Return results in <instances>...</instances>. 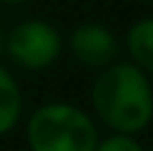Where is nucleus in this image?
Returning <instances> with one entry per match:
<instances>
[{
  "instance_id": "f257e3e1",
  "label": "nucleus",
  "mask_w": 153,
  "mask_h": 151,
  "mask_svg": "<svg viewBox=\"0 0 153 151\" xmlns=\"http://www.w3.org/2000/svg\"><path fill=\"white\" fill-rule=\"evenodd\" d=\"M91 116L111 134L138 136L153 123V81L128 61L95 73L91 86Z\"/></svg>"
},
{
  "instance_id": "f03ea898",
  "label": "nucleus",
  "mask_w": 153,
  "mask_h": 151,
  "mask_svg": "<svg viewBox=\"0 0 153 151\" xmlns=\"http://www.w3.org/2000/svg\"><path fill=\"white\" fill-rule=\"evenodd\" d=\"M28 151H95L100 131L91 111L71 101H45L25 118Z\"/></svg>"
},
{
  "instance_id": "7ed1b4c3",
  "label": "nucleus",
  "mask_w": 153,
  "mask_h": 151,
  "mask_svg": "<svg viewBox=\"0 0 153 151\" xmlns=\"http://www.w3.org/2000/svg\"><path fill=\"white\" fill-rule=\"evenodd\" d=\"M65 53V38L45 18H25L10 28L5 38V55L10 63L28 73L53 68Z\"/></svg>"
},
{
  "instance_id": "20e7f679",
  "label": "nucleus",
  "mask_w": 153,
  "mask_h": 151,
  "mask_svg": "<svg viewBox=\"0 0 153 151\" xmlns=\"http://www.w3.org/2000/svg\"><path fill=\"white\" fill-rule=\"evenodd\" d=\"M65 50L73 55L75 63L98 73L120 61L123 46H120V38L113 33V28H108L105 23L83 20L65 35Z\"/></svg>"
},
{
  "instance_id": "39448f33",
  "label": "nucleus",
  "mask_w": 153,
  "mask_h": 151,
  "mask_svg": "<svg viewBox=\"0 0 153 151\" xmlns=\"http://www.w3.org/2000/svg\"><path fill=\"white\" fill-rule=\"evenodd\" d=\"M120 46H123V53L128 55V63H133L136 68H141L146 76L153 78V15H143L133 20Z\"/></svg>"
},
{
  "instance_id": "423d86ee",
  "label": "nucleus",
  "mask_w": 153,
  "mask_h": 151,
  "mask_svg": "<svg viewBox=\"0 0 153 151\" xmlns=\"http://www.w3.org/2000/svg\"><path fill=\"white\" fill-rule=\"evenodd\" d=\"M23 108H25V98L20 83L10 68L0 63V138L8 136L13 129H18L23 118Z\"/></svg>"
},
{
  "instance_id": "0eeeda50",
  "label": "nucleus",
  "mask_w": 153,
  "mask_h": 151,
  "mask_svg": "<svg viewBox=\"0 0 153 151\" xmlns=\"http://www.w3.org/2000/svg\"><path fill=\"white\" fill-rule=\"evenodd\" d=\"M95 151H148L138 141V136H126V134H108L100 136Z\"/></svg>"
},
{
  "instance_id": "6e6552de",
  "label": "nucleus",
  "mask_w": 153,
  "mask_h": 151,
  "mask_svg": "<svg viewBox=\"0 0 153 151\" xmlns=\"http://www.w3.org/2000/svg\"><path fill=\"white\" fill-rule=\"evenodd\" d=\"M3 5H25V3H30V0H0Z\"/></svg>"
},
{
  "instance_id": "1a4fd4ad",
  "label": "nucleus",
  "mask_w": 153,
  "mask_h": 151,
  "mask_svg": "<svg viewBox=\"0 0 153 151\" xmlns=\"http://www.w3.org/2000/svg\"><path fill=\"white\" fill-rule=\"evenodd\" d=\"M138 3H153V0H138Z\"/></svg>"
},
{
  "instance_id": "9d476101",
  "label": "nucleus",
  "mask_w": 153,
  "mask_h": 151,
  "mask_svg": "<svg viewBox=\"0 0 153 151\" xmlns=\"http://www.w3.org/2000/svg\"><path fill=\"white\" fill-rule=\"evenodd\" d=\"M148 151H153V146H151V149H148Z\"/></svg>"
}]
</instances>
